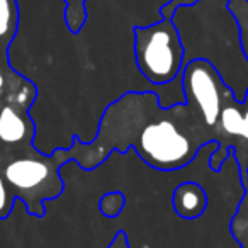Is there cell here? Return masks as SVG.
<instances>
[{
	"label": "cell",
	"instance_id": "obj_20",
	"mask_svg": "<svg viewBox=\"0 0 248 248\" xmlns=\"http://www.w3.org/2000/svg\"><path fill=\"white\" fill-rule=\"evenodd\" d=\"M247 226H248V219H247Z\"/></svg>",
	"mask_w": 248,
	"mask_h": 248
},
{
	"label": "cell",
	"instance_id": "obj_10",
	"mask_svg": "<svg viewBox=\"0 0 248 248\" xmlns=\"http://www.w3.org/2000/svg\"><path fill=\"white\" fill-rule=\"evenodd\" d=\"M65 2V22L70 32L77 34L87 22L85 4L89 0H63Z\"/></svg>",
	"mask_w": 248,
	"mask_h": 248
},
{
	"label": "cell",
	"instance_id": "obj_2",
	"mask_svg": "<svg viewBox=\"0 0 248 248\" xmlns=\"http://www.w3.org/2000/svg\"><path fill=\"white\" fill-rule=\"evenodd\" d=\"M133 53L141 75L155 85L177 78L184 68V45L170 17L133 28Z\"/></svg>",
	"mask_w": 248,
	"mask_h": 248
},
{
	"label": "cell",
	"instance_id": "obj_1",
	"mask_svg": "<svg viewBox=\"0 0 248 248\" xmlns=\"http://www.w3.org/2000/svg\"><path fill=\"white\" fill-rule=\"evenodd\" d=\"M170 19L184 45V65L199 58L209 62L236 102H243L248 93V60L230 0H197L179 5Z\"/></svg>",
	"mask_w": 248,
	"mask_h": 248
},
{
	"label": "cell",
	"instance_id": "obj_5",
	"mask_svg": "<svg viewBox=\"0 0 248 248\" xmlns=\"http://www.w3.org/2000/svg\"><path fill=\"white\" fill-rule=\"evenodd\" d=\"M182 83L187 100L199 107L207 126H216L224 106L223 93L230 92L217 70L206 60H192L184 65Z\"/></svg>",
	"mask_w": 248,
	"mask_h": 248
},
{
	"label": "cell",
	"instance_id": "obj_16",
	"mask_svg": "<svg viewBox=\"0 0 248 248\" xmlns=\"http://www.w3.org/2000/svg\"><path fill=\"white\" fill-rule=\"evenodd\" d=\"M110 248H128V245H126V236H124V233H119L117 234V238L114 240L112 247Z\"/></svg>",
	"mask_w": 248,
	"mask_h": 248
},
{
	"label": "cell",
	"instance_id": "obj_8",
	"mask_svg": "<svg viewBox=\"0 0 248 248\" xmlns=\"http://www.w3.org/2000/svg\"><path fill=\"white\" fill-rule=\"evenodd\" d=\"M19 19V0H0V49L9 51L17 34Z\"/></svg>",
	"mask_w": 248,
	"mask_h": 248
},
{
	"label": "cell",
	"instance_id": "obj_3",
	"mask_svg": "<svg viewBox=\"0 0 248 248\" xmlns=\"http://www.w3.org/2000/svg\"><path fill=\"white\" fill-rule=\"evenodd\" d=\"M4 179L12 187L14 196L21 197L28 204V211L34 214H45V207H41L39 201L58 197L63 189L58 169L48 158L22 156L12 160L5 167Z\"/></svg>",
	"mask_w": 248,
	"mask_h": 248
},
{
	"label": "cell",
	"instance_id": "obj_18",
	"mask_svg": "<svg viewBox=\"0 0 248 248\" xmlns=\"http://www.w3.org/2000/svg\"><path fill=\"white\" fill-rule=\"evenodd\" d=\"M0 163H2V152H0Z\"/></svg>",
	"mask_w": 248,
	"mask_h": 248
},
{
	"label": "cell",
	"instance_id": "obj_13",
	"mask_svg": "<svg viewBox=\"0 0 248 248\" xmlns=\"http://www.w3.org/2000/svg\"><path fill=\"white\" fill-rule=\"evenodd\" d=\"M12 201H14V196L9 190L7 182H5V179L0 177V219L9 216L12 209Z\"/></svg>",
	"mask_w": 248,
	"mask_h": 248
},
{
	"label": "cell",
	"instance_id": "obj_12",
	"mask_svg": "<svg viewBox=\"0 0 248 248\" xmlns=\"http://www.w3.org/2000/svg\"><path fill=\"white\" fill-rule=\"evenodd\" d=\"M124 207V197L123 194L119 192H110V194H106V196L100 199V213L104 216H109V217H114L123 211Z\"/></svg>",
	"mask_w": 248,
	"mask_h": 248
},
{
	"label": "cell",
	"instance_id": "obj_17",
	"mask_svg": "<svg viewBox=\"0 0 248 248\" xmlns=\"http://www.w3.org/2000/svg\"><path fill=\"white\" fill-rule=\"evenodd\" d=\"M241 138H245L248 141V109L245 110V116H243V135Z\"/></svg>",
	"mask_w": 248,
	"mask_h": 248
},
{
	"label": "cell",
	"instance_id": "obj_4",
	"mask_svg": "<svg viewBox=\"0 0 248 248\" xmlns=\"http://www.w3.org/2000/svg\"><path fill=\"white\" fill-rule=\"evenodd\" d=\"M136 148L140 156L156 170L180 169L194 158L190 140L169 119L145 126Z\"/></svg>",
	"mask_w": 248,
	"mask_h": 248
},
{
	"label": "cell",
	"instance_id": "obj_9",
	"mask_svg": "<svg viewBox=\"0 0 248 248\" xmlns=\"http://www.w3.org/2000/svg\"><path fill=\"white\" fill-rule=\"evenodd\" d=\"M243 116L245 112L240 109V107L234 104H228V106H223L219 114V126L226 135L230 136H241L243 135Z\"/></svg>",
	"mask_w": 248,
	"mask_h": 248
},
{
	"label": "cell",
	"instance_id": "obj_6",
	"mask_svg": "<svg viewBox=\"0 0 248 248\" xmlns=\"http://www.w3.org/2000/svg\"><path fill=\"white\" fill-rule=\"evenodd\" d=\"M207 194L199 184L184 182L173 190V209L184 219H196L206 211Z\"/></svg>",
	"mask_w": 248,
	"mask_h": 248
},
{
	"label": "cell",
	"instance_id": "obj_14",
	"mask_svg": "<svg viewBox=\"0 0 248 248\" xmlns=\"http://www.w3.org/2000/svg\"><path fill=\"white\" fill-rule=\"evenodd\" d=\"M194 2H197V0H170L169 4L160 9V12H162L163 17H170L172 12L175 11L179 5H190V4H194Z\"/></svg>",
	"mask_w": 248,
	"mask_h": 248
},
{
	"label": "cell",
	"instance_id": "obj_15",
	"mask_svg": "<svg viewBox=\"0 0 248 248\" xmlns=\"http://www.w3.org/2000/svg\"><path fill=\"white\" fill-rule=\"evenodd\" d=\"M5 70H7V51L0 49V90L5 85Z\"/></svg>",
	"mask_w": 248,
	"mask_h": 248
},
{
	"label": "cell",
	"instance_id": "obj_11",
	"mask_svg": "<svg viewBox=\"0 0 248 248\" xmlns=\"http://www.w3.org/2000/svg\"><path fill=\"white\" fill-rule=\"evenodd\" d=\"M230 11L238 21L241 48L248 60V0H230Z\"/></svg>",
	"mask_w": 248,
	"mask_h": 248
},
{
	"label": "cell",
	"instance_id": "obj_19",
	"mask_svg": "<svg viewBox=\"0 0 248 248\" xmlns=\"http://www.w3.org/2000/svg\"><path fill=\"white\" fill-rule=\"evenodd\" d=\"M247 182H248V177H247ZM247 182H245V184H247Z\"/></svg>",
	"mask_w": 248,
	"mask_h": 248
},
{
	"label": "cell",
	"instance_id": "obj_7",
	"mask_svg": "<svg viewBox=\"0 0 248 248\" xmlns=\"http://www.w3.org/2000/svg\"><path fill=\"white\" fill-rule=\"evenodd\" d=\"M32 124L14 106L7 104L0 109V141L4 145H21L29 138Z\"/></svg>",
	"mask_w": 248,
	"mask_h": 248
}]
</instances>
